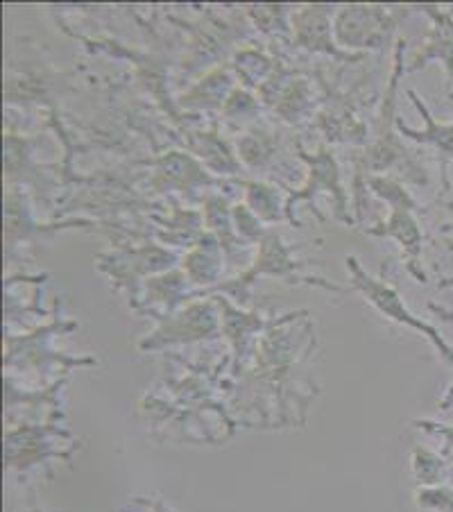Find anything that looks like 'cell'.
Returning <instances> with one entry per match:
<instances>
[{"mask_svg": "<svg viewBox=\"0 0 453 512\" xmlns=\"http://www.w3.org/2000/svg\"><path fill=\"white\" fill-rule=\"evenodd\" d=\"M417 458L415 460V469H417V476H420L422 481L426 483H438L440 479V472H442V458H435L433 454H429V451H417Z\"/></svg>", "mask_w": 453, "mask_h": 512, "instance_id": "cell-1", "label": "cell"}, {"mask_svg": "<svg viewBox=\"0 0 453 512\" xmlns=\"http://www.w3.org/2000/svg\"><path fill=\"white\" fill-rule=\"evenodd\" d=\"M440 315H442V318H447V320H451V322H453V313H444V311H440Z\"/></svg>", "mask_w": 453, "mask_h": 512, "instance_id": "cell-4", "label": "cell"}, {"mask_svg": "<svg viewBox=\"0 0 453 512\" xmlns=\"http://www.w3.org/2000/svg\"><path fill=\"white\" fill-rule=\"evenodd\" d=\"M429 429L431 431H438V433H442L444 438H447V442H449V447L453 445V426H442V424H429Z\"/></svg>", "mask_w": 453, "mask_h": 512, "instance_id": "cell-3", "label": "cell"}, {"mask_svg": "<svg viewBox=\"0 0 453 512\" xmlns=\"http://www.w3.org/2000/svg\"><path fill=\"white\" fill-rule=\"evenodd\" d=\"M420 503L424 508L438 512H453V492L449 488H431L420 492Z\"/></svg>", "mask_w": 453, "mask_h": 512, "instance_id": "cell-2", "label": "cell"}]
</instances>
